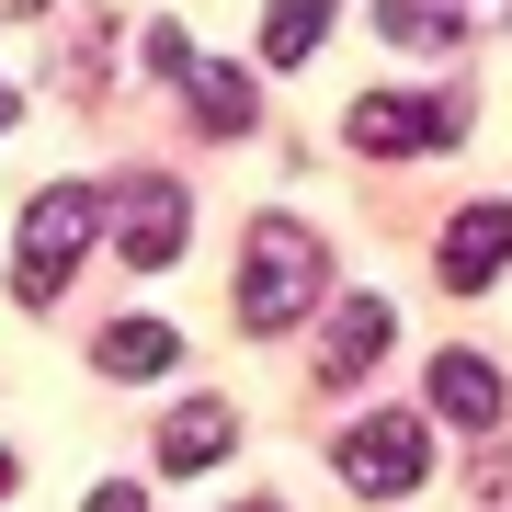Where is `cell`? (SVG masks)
Instances as JSON below:
<instances>
[{
  "mask_svg": "<svg viewBox=\"0 0 512 512\" xmlns=\"http://www.w3.org/2000/svg\"><path fill=\"white\" fill-rule=\"evenodd\" d=\"M319 285H330V251H319V228L308 217H251V239H239V330H296L319 308Z\"/></svg>",
  "mask_w": 512,
  "mask_h": 512,
  "instance_id": "obj_1",
  "label": "cell"
},
{
  "mask_svg": "<svg viewBox=\"0 0 512 512\" xmlns=\"http://www.w3.org/2000/svg\"><path fill=\"white\" fill-rule=\"evenodd\" d=\"M92 228H103L92 183H46L35 205H23V239H12V296L23 308H57V285H69L80 251H92Z\"/></svg>",
  "mask_w": 512,
  "mask_h": 512,
  "instance_id": "obj_2",
  "label": "cell"
},
{
  "mask_svg": "<svg viewBox=\"0 0 512 512\" xmlns=\"http://www.w3.org/2000/svg\"><path fill=\"white\" fill-rule=\"evenodd\" d=\"M421 467H433V433H421V410H365V421L342 433V490H365V501L421 490Z\"/></svg>",
  "mask_w": 512,
  "mask_h": 512,
  "instance_id": "obj_3",
  "label": "cell"
},
{
  "mask_svg": "<svg viewBox=\"0 0 512 512\" xmlns=\"http://www.w3.org/2000/svg\"><path fill=\"white\" fill-rule=\"evenodd\" d=\"M183 217H194L183 183H171V171H137V183L114 194V251H126L137 274H171V262H183V239H194Z\"/></svg>",
  "mask_w": 512,
  "mask_h": 512,
  "instance_id": "obj_4",
  "label": "cell"
},
{
  "mask_svg": "<svg viewBox=\"0 0 512 512\" xmlns=\"http://www.w3.org/2000/svg\"><path fill=\"white\" fill-rule=\"evenodd\" d=\"M342 137L365 148V160H410V148H456V114H444V103H410V92H365Z\"/></svg>",
  "mask_w": 512,
  "mask_h": 512,
  "instance_id": "obj_5",
  "label": "cell"
},
{
  "mask_svg": "<svg viewBox=\"0 0 512 512\" xmlns=\"http://www.w3.org/2000/svg\"><path fill=\"white\" fill-rule=\"evenodd\" d=\"M501 262H512V205H490V194H478V205H456V217H444V251H433V274L456 285V296H478V285L501 274Z\"/></svg>",
  "mask_w": 512,
  "mask_h": 512,
  "instance_id": "obj_6",
  "label": "cell"
},
{
  "mask_svg": "<svg viewBox=\"0 0 512 512\" xmlns=\"http://www.w3.org/2000/svg\"><path fill=\"white\" fill-rule=\"evenodd\" d=\"M387 296H342V319H330V342H319V387H365L376 376V353H387Z\"/></svg>",
  "mask_w": 512,
  "mask_h": 512,
  "instance_id": "obj_7",
  "label": "cell"
},
{
  "mask_svg": "<svg viewBox=\"0 0 512 512\" xmlns=\"http://www.w3.org/2000/svg\"><path fill=\"white\" fill-rule=\"evenodd\" d=\"M183 92H194V126H205V137L262 126V80H251V69H217V57H194V69H183Z\"/></svg>",
  "mask_w": 512,
  "mask_h": 512,
  "instance_id": "obj_8",
  "label": "cell"
},
{
  "mask_svg": "<svg viewBox=\"0 0 512 512\" xmlns=\"http://www.w3.org/2000/svg\"><path fill=\"white\" fill-rule=\"evenodd\" d=\"M228 444H239V410H228V399H194V410H171V421H160V467H171V478L217 467Z\"/></svg>",
  "mask_w": 512,
  "mask_h": 512,
  "instance_id": "obj_9",
  "label": "cell"
},
{
  "mask_svg": "<svg viewBox=\"0 0 512 512\" xmlns=\"http://www.w3.org/2000/svg\"><path fill=\"white\" fill-rule=\"evenodd\" d=\"M433 410L456 421V433H490L501 421V376L478 365V353H433Z\"/></svg>",
  "mask_w": 512,
  "mask_h": 512,
  "instance_id": "obj_10",
  "label": "cell"
},
{
  "mask_svg": "<svg viewBox=\"0 0 512 512\" xmlns=\"http://www.w3.org/2000/svg\"><path fill=\"white\" fill-rule=\"evenodd\" d=\"M171 353H183L171 319H114L103 342H92V365H103V376H171Z\"/></svg>",
  "mask_w": 512,
  "mask_h": 512,
  "instance_id": "obj_11",
  "label": "cell"
},
{
  "mask_svg": "<svg viewBox=\"0 0 512 512\" xmlns=\"http://www.w3.org/2000/svg\"><path fill=\"white\" fill-rule=\"evenodd\" d=\"M319 35H330V0H262V57L274 69H308Z\"/></svg>",
  "mask_w": 512,
  "mask_h": 512,
  "instance_id": "obj_12",
  "label": "cell"
},
{
  "mask_svg": "<svg viewBox=\"0 0 512 512\" xmlns=\"http://www.w3.org/2000/svg\"><path fill=\"white\" fill-rule=\"evenodd\" d=\"M376 35H387V46H456L467 23L444 12V0H376Z\"/></svg>",
  "mask_w": 512,
  "mask_h": 512,
  "instance_id": "obj_13",
  "label": "cell"
},
{
  "mask_svg": "<svg viewBox=\"0 0 512 512\" xmlns=\"http://www.w3.org/2000/svg\"><path fill=\"white\" fill-rule=\"evenodd\" d=\"M137 57H148V69H160V80H183V69H194V46H183V23H148V35H137Z\"/></svg>",
  "mask_w": 512,
  "mask_h": 512,
  "instance_id": "obj_14",
  "label": "cell"
},
{
  "mask_svg": "<svg viewBox=\"0 0 512 512\" xmlns=\"http://www.w3.org/2000/svg\"><path fill=\"white\" fill-rule=\"evenodd\" d=\"M80 512H148V490H126V478H103V490L80 501Z\"/></svg>",
  "mask_w": 512,
  "mask_h": 512,
  "instance_id": "obj_15",
  "label": "cell"
},
{
  "mask_svg": "<svg viewBox=\"0 0 512 512\" xmlns=\"http://www.w3.org/2000/svg\"><path fill=\"white\" fill-rule=\"evenodd\" d=\"M0 501H12V456H0Z\"/></svg>",
  "mask_w": 512,
  "mask_h": 512,
  "instance_id": "obj_16",
  "label": "cell"
},
{
  "mask_svg": "<svg viewBox=\"0 0 512 512\" xmlns=\"http://www.w3.org/2000/svg\"><path fill=\"white\" fill-rule=\"evenodd\" d=\"M0 137H12V92H0Z\"/></svg>",
  "mask_w": 512,
  "mask_h": 512,
  "instance_id": "obj_17",
  "label": "cell"
},
{
  "mask_svg": "<svg viewBox=\"0 0 512 512\" xmlns=\"http://www.w3.org/2000/svg\"><path fill=\"white\" fill-rule=\"evenodd\" d=\"M239 512H274V501H239Z\"/></svg>",
  "mask_w": 512,
  "mask_h": 512,
  "instance_id": "obj_18",
  "label": "cell"
},
{
  "mask_svg": "<svg viewBox=\"0 0 512 512\" xmlns=\"http://www.w3.org/2000/svg\"><path fill=\"white\" fill-rule=\"evenodd\" d=\"M12 12H35V0H12Z\"/></svg>",
  "mask_w": 512,
  "mask_h": 512,
  "instance_id": "obj_19",
  "label": "cell"
}]
</instances>
